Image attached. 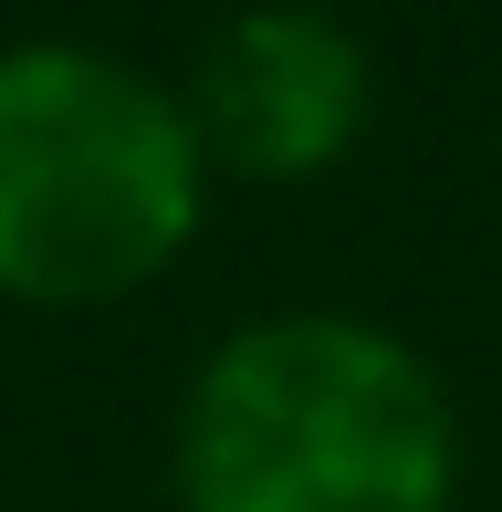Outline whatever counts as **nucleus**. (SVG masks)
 Listing matches in <instances>:
<instances>
[{"label": "nucleus", "mask_w": 502, "mask_h": 512, "mask_svg": "<svg viewBox=\"0 0 502 512\" xmlns=\"http://www.w3.org/2000/svg\"><path fill=\"white\" fill-rule=\"evenodd\" d=\"M178 512H450L461 418L377 314H262L199 356L168 418Z\"/></svg>", "instance_id": "1"}, {"label": "nucleus", "mask_w": 502, "mask_h": 512, "mask_svg": "<svg viewBox=\"0 0 502 512\" xmlns=\"http://www.w3.org/2000/svg\"><path fill=\"white\" fill-rule=\"evenodd\" d=\"M210 220V157L168 74L105 42H0V304L95 314Z\"/></svg>", "instance_id": "2"}, {"label": "nucleus", "mask_w": 502, "mask_h": 512, "mask_svg": "<svg viewBox=\"0 0 502 512\" xmlns=\"http://www.w3.org/2000/svg\"><path fill=\"white\" fill-rule=\"evenodd\" d=\"M189 136L210 178L251 189H304L367 147L377 115V63L325 0H241L178 74Z\"/></svg>", "instance_id": "3"}]
</instances>
